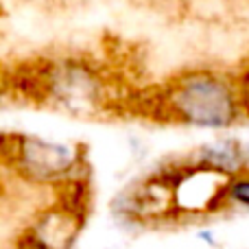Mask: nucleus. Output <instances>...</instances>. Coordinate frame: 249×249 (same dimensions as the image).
<instances>
[{"label": "nucleus", "mask_w": 249, "mask_h": 249, "mask_svg": "<svg viewBox=\"0 0 249 249\" xmlns=\"http://www.w3.org/2000/svg\"><path fill=\"white\" fill-rule=\"evenodd\" d=\"M166 114L199 129H228L243 116L238 81L212 70L181 74L164 94Z\"/></svg>", "instance_id": "f257e3e1"}, {"label": "nucleus", "mask_w": 249, "mask_h": 249, "mask_svg": "<svg viewBox=\"0 0 249 249\" xmlns=\"http://www.w3.org/2000/svg\"><path fill=\"white\" fill-rule=\"evenodd\" d=\"M225 203L249 210V173H232L225 184Z\"/></svg>", "instance_id": "f03ea898"}, {"label": "nucleus", "mask_w": 249, "mask_h": 249, "mask_svg": "<svg viewBox=\"0 0 249 249\" xmlns=\"http://www.w3.org/2000/svg\"><path fill=\"white\" fill-rule=\"evenodd\" d=\"M238 92H241V103H243V114L249 116V70L243 79H238Z\"/></svg>", "instance_id": "7ed1b4c3"}, {"label": "nucleus", "mask_w": 249, "mask_h": 249, "mask_svg": "<svg viewBox=\"0 0 249 249\" xmlns=\"http://www.w3.org/2000/svg\"><path fill=\"white\" fill-rule=\"evenodd\" d=\"M199 241H203V243H208V245H216V241L212 238V232H208V230H199Z\"/></svg>", "instance_id": "20e7f679"}]
</instances>
